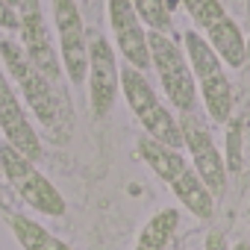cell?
Segmentation results:
<instances>
[{
    "label": "cell",
    "mask_w": 250,
    "mask_h": 250,
    "mask_svg": "<svg viewBox=\"0 0 250 250\" xmlns=\"http://www.w3.org/2000/svg\"><path fill=\"white\" fill-rule=\"evenodd\" d=\"M106 15H109V30L115 39L118 53L124 62L145 71L150 65V47H147V27L142 24L139 12L133 9L130 0H106Z\"/></svg>",
    "instance_id": "4fadbf2b"
},
{
    "label": "cell",
    "mask_w": 250,
    "mask_h": 250,
    "mask_svg": "<svg viewBox=\"0 0 250 250\" xmlns=\"http://www.w3.org/2000/svg\"><path fill=\"white\" fill-rule=\"evenodd\" d=\"M229 250H250V241H235Z\"/></svg>",
    "instance_id": "ffe728a7"
},
{
    "label": "cell",
    "mask_w": 250,
    "mask_h": 250,
    "mask_svg": "<svg viewBox=\"0 0 250 250\" xmlns=\"http://www.w3.org/2000/svg\"><path fill=\"white\" fill-rule=\"evenodd\" d=\"M130 3H133V9L139 12L142 24H145L147 30H153V33H165V36L174 33L171 9H168L165 0H130Z\"/></svg>",
    "instance_id": "2e32d148"
},
{
    "label": "cell",
    "mask_w": 250,
    "mask_h": 250,
    "mask_svg": "<svg viewBox=\"0 0 250 250\" xmlns=\"http://www.w3.org/2000/svg\"><path fill=\"white\" fill-rule=\"evenodd\" d=\"M0 133H3V142H9L27 159H33V162L42 159L44 150H42L39 130L33 127L21 94L15 91V85L3 74H0Z\"/></svg>",
    "instance_id": "7c38bea8"
},
{
    "label": "cell",
    "mask_w": 250,
    "mask_h": 250,
    "mask_svg": "<svg viewBox=\"0 0 250 250\" xmlns=\"http://www.w3.org/2000/svg\"><path fill=\"white\" fill-rule=\"evenodd\" d=\"M0 171H3L6 183L12 186V191L39 215L47 218H62L68 203L62 197V191L36 168L33 159H27L24 153H18L9 142H0Z\"/></svg>",
    "instance_id": "8992f818"
},
{
    "label": "cell",
    "mask_w": 250,
    "mask_h": 250,
    "mask_svg": "<svg viewBox=\"0 0 250 250\" xmlns=\"http://www.w3.org/2000/svg\"><path fill=\"white\" fill-rule=\"evenodd\" d=\"M9 229L15 235V241L24 247V250H74L71 244H65L62 238H56L47 227H42L39 221L27 218V215H9Z\"/></svg>",
    "instance_id": "5bb4252c"
},
{
    "label": "cell",
    "mask_w": 250,
    "mask_h": 250,
    "mask_svg": "<svg viewBox=\"0 0 250 250\" xmlns=\"http://www.w3.org/2000/svg\"><path fill=\"white\" fill-rule=\"evenodd\" d=\"M21 21H18V9H12L6 0H0V30H18Z\"/></svg>",
    "instance_id": "ac0fdd59"
},
{
    "label": "cell",
    "mask_w": 250,
    "mask_h": 250,
    "mask_svg": "<svg viewBox=\"0 0 250 250\" xmlns=\"http://www.w3.org/2000/svg\"><path fill=\"white\" fill-rule=\"evenodd\" d=\"M227 171H238L241 168V124L229 121V139H227Z\"/></svg>",
    "instance_id": "e0dca14e"
},
{
    "label": "cell",
    "mask_w": 250,
    "mask_h": 250,
    "mask_svg": "<svg viewBox=\"0 0 250 250\" xmlns=\"http://www.w3.org/2000/svg\"><path fill=\"white\" fill-rule=\"evenodd\" d=\"M180 229V209H159L139 232L133 250H168L171 238Z\"/></svg>",
    "instance_id": "9a60e30c"
},
{
    "label": "cell",
    "mask_w": 250,
    "mask_h": 250,
    "mask_svg": "<svg viewBox=\"0 0 250 250\" xmlns=\"http://www.w3.org/2000/svg\"><path fill=\"white\" fill-rule=\"evenodd\" d=\"M147 47H150V65L156 68L165 100L180 115H194L200 106V91H197L188 56L186 50H180V42H174L165 33L147 30Z\"/></svg>",
    "instance_id": "277c9868"
},
{
    "label": "cell",
    "mask_w": 250,
    "mask_h": 250,
    "mask_svg": "<svg viewBox=\"0 0 250 250\" xmlns=\"http://www.w3.org/2000/svg\"><path fill=\"white\" fill-rule=\"evenodd\" d=\"M53 24L59 36V59L74 85L88 80V30L83 24L77 0H53Z\"/></svg>",
    "instance_id": "ba28073f"
},
{
    "label": "cell",
    "mask_w": 250,
    "mask_h": 250,
    "mask_svg": "<svg viewBox=\"0 0 250 250\" xmlns=\"http://www.w3.org/2000/svg\"><path fill=\"white\" fill-rule=\"evenodd\" d=\"M6 3H9L12 9H18V6H21V0H6Z\"/></svg>",
    "instance_id": "44dd1931"
},
{
    "label": "cell",
    "mask_w": 250,
    "mask_h": 250,
    "mask_svg": "<svg viewBox=\"0 0 250 250\" xmlns=\"http://www.w3.org/2000/svg\"><path fill=\"white\" fill-rule=\"evenodd\" d=\"M203 250H229L224 229H209V235H206V241H203Z\"/></svg>",
    "instance_id": "d6986e66"
},
{
    "label": "cell",
    "mask_w": 250,
    "mask_h": 250,
    "mask_svg": "<svg viewBox=\"0 0 250 250\" xmlns=\"http://www.w3.org/2000/svg\"><path fill=\"white\" fill-rule=\"evenodd\" d=\"M180 130H183V147L188 150L197 177L203 180V186L209 188V194L218 200L227 191L229 171H227V162H224L221 150L215 147V139H212L209 127L197 115H183L180 118Z\"/></svg>",
    "instance_id": "9c48e42d"
},
{
    "label": "cell",
    "mask_w": 250,
    "mask_h": 250,
    "mask_svg": "<svg viewBox=\"0 0 250 250\" xmlns=\"http://www.w3.org/2000/svg\"><path fill=\"white\" fill-rule=\"evenodd\" d=\"M186 15L197 27V33L212 44V50L224 59L227 68H241L247 59V42L241 27L224 9L221 0H180Z\"/></svg>",
    "instance_id": "52a82bcc"
},
{
    "label": "cell",
    "mask_w": 250,
    "mask_h": 250,
    "mask_svg": "<svg viewBox=\"0 0 250 250\" xmlns=\"http://www.w3.org/2000/svg\"><path fill=\"white\" fill-rule=\"evenodd\" d=\"M18 33H21V47L24 53L30 56V62L59 88L65 91V68H62V59L59 53L53 50L50 44V33H47V24H44V15H42V3L39 0H21L18 6Z\"/></svg>",
    "instance_id": "30bf717a"
},
{
    "label": "cell",
    "mask_w": 250,
    "mask_h": 250,
    "mask_svg": "<svg viewBox=\"0 0 250 250\" xmlns=\"http://www.w3.org/2000/svg\"><path fill=\"white\" fill-rule=\"evenodd\" d=\"M121 94L127 100L130 112L136 115V121L145 127V133L174 150H183V130L180 121L171 115V109L159 100V94L153 91V85L147 83V77L124 62L121 65Z\"/></svg>",
    "instance_id": "5b68a950"
},
{
    "label": "cell",
    "mask_w": 250,
    "mask_h": 250,
    "mask_svg": "<svg viewBox=\"0 0 250 250\" xmlns=\"http://www.w3.org/2000/svg\"><path fill=\"white\" fill-rule=\"evenodd\" d=\"M0 59H3L6 74L15 80L21 100L27 103V109L36 115V121L42 124V130L53 139V142H68L71 136V103L68 94L59 91L24 53L21 42L12 39H0Z\"/></svg>",
    "instance_id": "6da1fadb"
},
{
    "label": "cell",
    "mask_w": 250,
    "mask_h": 250,
    "mask_svg": "<svg viewBox=\"0 0 250 250\" xmlns=\"http://www.w3.org/2000/svg\"><path fill=\"white\" fill-rule=\"evenodd\" d=\"M183 44H186V56H188V65H191V74H194V83H197L200 103H203L206 115L215 124H229L232 85H229L224 59L212 50V44L197 30H188L183 36Z\"/></svg>",
    "instance_id": "3957f363"
},
{
    "label": "cell",
    "mask_w": 250,
    "mask_h": 250,
    "mask_svg": "<svg viewBox=\"0 0 250 250\" xmlns=\"http://www.w3.org/2000/svg\"><path fill=\"white\" fill-rule=\"evenodd\" d=\"M139 156L142 162L171 188V194L180 200L183 209H188L194 218L200 221H209L215 215V197L209 194V188L203 186V180L197 177L194 165L174 147L150 139L147 133L139 139Z\"/></svg>",
    "instance_id": "7a4b0ae2"
},
{
    "label": "cell",
    "mask_w": 250,
    "mask_h": 250,
    "mask_svg": "<svg viewBox=\"0 0 250 250\" xmlns=\"http://www.w3.org/2000/svg\"><path fill=\"white\" fill-rule=\"evenodd\" d=\"M88 100L94 118H106L121 91V68L115 59V47L97 30H88Z\"/></svg>",
    "instance_id": "8fae6325"
}]
</instances>
